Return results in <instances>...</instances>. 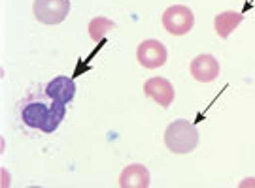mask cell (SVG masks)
<instances>
[{
  "label": "cell",
  "mask_w": 255,
  "mask_h": 188,
  "mask_svg": "<svg viewBox=\"0 0 255 188\" xmlns=\"http://www.w3.org/2000/svg\"><path fill=\"white\" fill-rule=\"evenodd\" d=\"M164 145L176 154H187L199 145V132L189 121H174L164 130Z\"/></svg>",
  "instance_id": "obj_2"
},
{
  "label": "cell",
  "mask_w": 255,
  "mask_h": 188,
  "mask_svg": "<svg viewBox=\"0 0 255 188\" xmlns=\"http://www.w3.org/2000/svg\"><path fill=\"white\" fill-rule=\"evenodd\" d=\"M144 92L146 96L155 100L161 108H168L174 102V87L172 83L164 77H151L144 83Z\"/></svg>",
  "instance_id": "obj_6"
},
{
  "label": "cell",
  "mask_w": 255,
  "mask_h": 188,
  "mask_svg": "<svg viewBox=\"0 0 255 188\" xmlns=\"http://www.w3.org/2000/svg\"><path fill=\"white\" fill-rule=\"evenodd\" d=\"M195 25V15L187 6H170L163 13V27L172 36H183L187 34Z\"/></svg>",
  "instance_id": "obj_4"
},
{
  "label": "cell",
  "mask_w": 255,
  "mask_h": 188,
  "mask_svg": "<svg viewBox=\"0 0 255 188\" xmlns=\"http://www.w3.org/2000/svg\"><path fill=\"white\" fill-rule=\"evenodd\" d=\"M46 94L55 102H61V104H68L72 102L74 94H76V85L70 77H55L46 85Z\"/></svg>",
  "instance_id": "obj_9"
},
{
  "label": "cell",
  "mask_w": 255,
  "mask_h": 188,
  "mask_svg": "<svg viewBox=\"0 0 255 188\" xmlns=\"http://www.w3.org/2000/svg\"><path fill=\"white\" fill-rule=\"evenodd\" d=\"M66 108L61 102H55L47 94H30L19 104V115L23 125L40 132V134H51L55 132L59 125L63 123Z\"/></svg>",
  "instance_id": "obj_1"
},
{
  "label": "cell",
  "mask_w": 255,
  "mask_h": 188,
  "mask_svg": "<svg viewBox=\"0 0 255 188\" xmlns=\"http://www.w3.org/2000/svg\"><path fill=\"white\" fill-rule=\"evenodd\" d=\"M116 28V23L112 21V19L108 17H95L89 21V27H87V30H89V36H91V40L95 42V44H99L102 38L108 34L110 30H114Z\"/></svg>",
  "instance_id": "obj_11"
},
{
  "label": "cell",
  "mask_w": 255,
  "mask_h": 188,
  "mask_svg": "<svg viewBox=\"0 0 255 188\" xmlns=\"http://www.w3.org/2000/svg\"><path fill=\"white\" fill-rule=\"evenodd\" d=\"M191 75L201 83L216 81L219 75V63L212 55H199L191 61Z\"/></svg>",
  "instance_id": "obj_7"
},
{
  "label": "cell",
  "mask_w": 255,
  "mask_h": 188,
  "mask_svg": "<svg viewBox=\"0 0 255 188\" xmlns=\"http://www.w3.org/2000/svg\"><path fill=\"white\" fill-rule=\"evenodd\" d=\"M136 59L144 68L155 70V68H161L166 63L168 51L159 40H144L142 44L138 45Z\"/></svg>",
  "instance_id": "obj_5"
},
{
  "label": "cell",
  "mask_w": 255,
  "mask_h": 188,
  "mask_svg": "<svg viewBox=\"0 0 255 188\" xmlns=\"http://www.w3.org/2000/svg\"><path fill=\"white\" fill-rule=\"evenodd\" d=\"M149 171L142 164H130L119 175V187L121 188H147L149 187Z\"/></svg>",
  "instance_id": "obj_8"
},
{
  "label": "cell",
  "mask_w": 255,
  "mask_h": 188,
  "mask_svg": "<svg viewBox=\"0 0 255 188\" xmlns=\"http://www.w3.org/2000/svg\"><path fill=\"white\" fill-rule=\"evenodd\" d=\"M32 11L42 25H59L70 11V0H34Z\"/></svg>",
  "instance_id": "obj_3"
},
{
  "label": "cell",
  "mask_w": 255,
  "mask_h": 188,
  "mask_svg": "<svg viewBox=\"0 0 255 188\" xmlns=\"http://www.w3.org/2000/svg\"><path fill=\"white\" fill-rule=\"evenodd\" d=\"M242 21H244V15H242V13H238V11H223V13L216 15L214 27H216V32H218L219 38L227 40V38L231 36V32H233Z\"/></svg>",
  "instance_id": "obj_10"
}]
</instances>
